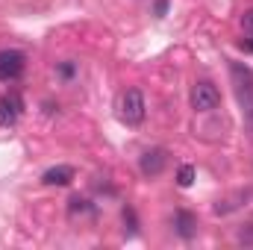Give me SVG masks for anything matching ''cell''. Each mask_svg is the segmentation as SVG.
<instances>
[{"label": "cell", "instance_id": "obj_1", "mask_svg": "<svg viewBox=\"0 0 253 250\" xmlns=\"http://www.w3.org/2000/svg\"><path fill=\"white\" fill-rule=\"evenodd\" d=\"M230 74H233V85H236V97L242 103V112L253 126V71L245 68L242 62H230Z\"/></svg>", "mask_w": 253, "mask_h": 250}, {"label": "cell", "instance_id": "obj_2", "mask_svg": "<svg viewBox=\"0 0 253 250\" xmlns=\"http://www.w3.org/2000/svg\"><path fill=\"white\" fill-rule=\"evenodd\" d=\"M144 112H147L144 94H141L138 88H126L124 94H121V100H118V118H121L126 126H138L144 121Z\"/></svg>", "mask_w": 253, "mask_h": 250}, {"label": "cell", "instance_id": "obj_3", "mask_svg": "<svg viewBox=\"0 0 253 250\" xmlns=\"http://www.w3.org/2000/svg\"><path fill=\"white\" fill-rule=\"evenodd\" d=\"M218 103H221V91L209 80H200L191 85V109L194 112H212V109H218Z\"/></svg>", "mask_w": 253, "mask_h": 250}, {"label": "cell", "instance_id": "obj_4", "mask_svg": "<svg viewBox=\"0 0 253 250\" xmlns=\"http://www.w3.org/2000/svg\"><path fill=\"white\" fill-rule=\"evenodd\" d=\"M27 56L21 50H0V83H12L24 74Z\"/></svg>", "mask_w": 253, "mask_h": 250}, {"label": "cell", "instance_id": "obj_5", "mask_svg": "<svg viewBox=\"0 0 253 250\" xmlns=\"http://www.w3.org/2000/svg\"><path fill=\"white\" fill-rule=\"evenodd\" d=\"M165 162H168V150H162V147H150V150L141 153L138 168H141L144 177H159V174L165 171Z\"/></svg>", "mask_w": 253, "mask_h": 250}, {"label": "cell", "instance_id": "obj_6", "mask_svg": "<svg viewBox=\"0 0 253 250\" xmlns=\"http://www.w3.org/2000/svg\"><path fill=\"white\" fill-rule=\"evenodd\" d=\"M24 115V100L21 94H3L0 97V126H15L18 118Z\"/></svg>", "mask_w": 253, "mask_h": 250}, {"label": "cell", "instance_id": "obj_7", "mask_svg": "<svg viewBox=\"0 0 253 250\" xmlns=\"http://www.w3.org/2000/svg\"><path fill=\"white\" fill-rule=\"evenodd\" d=\"M174 230H177V236H180V239L191 242V239L197 236V215L189 212V209H180V212L174 215Z\"/></svg>", "mask_w": 253, "mask_h": 250}, {"label": "cell", "instance_id": "obj_8", "mask_svg": "<svg viewBox=\"0 0 253 250\" xmlns=\"http://www.w3.org/2000/svg\"><path fill=\"white\" fill-rule=\"evenodd\" d=\"M74 168L71 165H53V168H47L44 174H42V183L44 186H71L74 183Z\"/></svg>", "mask_w": 253, "mask_h": 250}, {"label": "cell", "instance_id": "obj_9", "mask_svg": "<svg viewBox=\"0 0 253 250\" xmlns=\"http://www.w3.org/2000/svg\"><path fill=\"white\" fill-rule=\"evenodd\" d=\"M68 215L71 218H83V215H94V206L85 200V197H80V194H74L71 200H68Z\"/></svg>", "mask_w": 253, "mask_h": 250}, {"label": "cell", "instance_id": "obj_10", "mask_svg": "<svg viewBox=\"0 0 253 250\" xmlns=\"http://www.w3.org/2000/svg\"><path fill=\"white\" fill-rule=\"evenodd\" d=\"M121 218H124V233H126V236H135V233H138V221H135V212H132V206H124Z\"/></svg>", "mask_w": 253, "mask_h": 250}, {"label": "cell", "instance_id": "obj_11", "mask_svg": "<svg viewBox=\"0 0 253 250\" xmlns=\"http://www.w3.org/2000/svg\"><path fill=\"white\" fill-rule=\"evenodd\" d=\"M191 183H194V168H191V165H180V171H177V186L189 188Z\"/></svg>", "mask_w": 253, "mask_h": 250}, {"label": "cell", "instance_id": "obj_12", "mask_svg": "<svg viewBox=\"0 0 253 250\" xmlns=\"http://www.w3.org/2000/svg\"><path fill=\"white\" fill-rule=\"evenodd\" d=\"M242 30H245V36H253V9L242 15Z\"/></svg>", "mask_w": 253, "mask_h": 250}, {"label": "cell", "instance_id": "obj_13", "mask_svg": "<svg viewBox=\"0 0 253 250\" xmlns=\"http://www.w3.org/2000/svg\"><path fill=\"white\" fill-rule=\"evenodd\" d=\"M239 242L242 245H253V224H245V230L239 233Z\"/></svg>", "mask_w": 253, "mask_h": 250}, {"label": "cell", "instance_id": "obj_14", "mask_svg": "<svg viewBox=\"0 0 253 250\" xmlns=\"http://www.w3.org/2000/svg\"><path fill=\"white\" fill-rule=\"evenodd\" d=\"M59 74H62L65 80H71V77L77 74V65H74V62H62V65H59Z\"/></svg>", "mask_w": 253, "mask_h": 250}, {"label": "cell", "instance_id": "obj_15", "mask_svg": "<svg viewBox=\"0 0 253 250\" xmlns=\"http://www.w3.org/2000/svg\"><path fill=\"white\" fill-rule=\"evenodd\" d=\"M239 47H242V50H248V53H253V36L242 39V42H239Z\"/></svg>", "mask_w": 253, "mask_h": 250}, {"label": "cell", "instance_id": "obj_16", "mask_svg": "<svg viewBox=\"0 0 253 250\" xmlns=\"http://www.w3.org/2000/svg\"><path fill=\"white\" fill-rule=\"evenodd\" d=\"M165 12H168V0H156V15L162 18Z\"/></svg>", "mask_w": 253, "mask_h": 250}]
</instances>
